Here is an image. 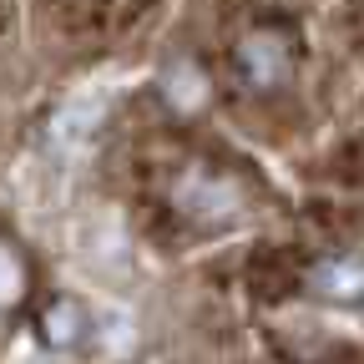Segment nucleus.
Instances as JSON below:
<instances>
[{
    "label": "nucleus",
    "mask_w": 364,
    "mask_h": 364,
    "mask_svg": "<svg viewBox=\"0 0 364 364\" xmlns=\"http://www.w3.org/2000/svg\"><path fill=\"white\" fill-rule=\"evenodd\" d=\"M238 71H243L248 86L273 91L279 81H289V71H294L289 41H284L279 31H253V36H243V46H238Z\"/></svg>",
    "instance_id": "obj_1"
},
{
    "label": "nucleus",
    "mask_w": 364,
    "mask_h": 364,
    "mask_svg": "<svg viewBox=\"0 0 364 364\" xmlns=\"http://www.w3.org/2000/svg\"><path fill=\"white\" fill-rule=\"evenodd\" d=\"M21 289H26V273H21L16 253L0 243V304H16V299H21Z\"/></svg>",
    "instance_id": "obj_3"
},
{
    "label": "nucleus",
    "mask_w": 364,
    "mask_h": 364,
    "mask_svg": "<svg viewBox=\"0 0 364 364\" xmlns=\"http://www.w3.org/2000/svg\"><path fill=\"white\" fill-rule=\"evenodd\" d=\"M314 289L329 294V299H344V304L364 299V263L359 258H329L324 268L314 273Z\"/></svg>",
    "instance_id": "obj_2"
}]
</instances>
